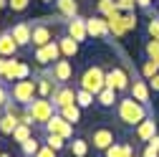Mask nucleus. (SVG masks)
<instances>
[{
	"label": "nucleus",
	"instance_id": "nucleus-1",
	"mask_svg": "<svg viewBox=\"0 0 159 157\" xmlns=\"http://www.w3.org/2000/svg\"><path fill=\"white\" fill-rule=\"evenodd\" d=\"M116 117H119L121 124L136 127V124H142L149 117V107L142 104V102H136L134 96H124V99H119V104H116Z\"/></svg>",
	"mask_w": 159,
	"mask_h": 157
},
{
	"label": "nucleus",
	"instance_id": "nucleus-2",
	"mask_svg": "<svg viewBox=\"0 0 159 157\" xmlns=\"http://www.w3.org/2000/svg\"><path fill=\"white\" fill-rule=\"evenodd\" d=\"M78 89H86V91H91L96 96L98 91L106 89V71L101 66H89L81 74V78H78Z\"/></svg>",
	"mask_w": 159,
	"mask_h": 157
},
{
	"label": "nucleus",
	"instance_id": "nucleus-3",
	"mask_svg": "<svg viewBox=\"0 0 159 157\" xmlns=\"http://www.w3.org/2000/svg\"><path fill=\"white\" fill-rule=\"evenodd\" d=\"M35 96H38L35 78H20V81H13V86H10V99H13L15 104L28 107Z\"/></svg>",
	"mask_w": 159,
	"mask_h": 157
},
{
	"label": "nucleus",
	"instance_id": "nucleus-4",
	"mask_svg": "<svg viewBox=\"0 0 159 157\" xmlns=\"http://www.w3.org/2000/svg\"><path fill=\"white\" fill-rule=\"evenodd\" d=\"M25 109L33 114V119H35L38 124H46V122L51 119V117L58 112V109H56V104H53L51 99H43V96H35V99H33V102H30Z\"/></svg>",
	"mask_w": 159,
	"mask_h": 157
},
{
	"label": "nucleus",
	"instance_id": "nucleus-5",
	"mask_svg": "<svg viewBox=\"0 0 159 157\" xmlns=\"http://www.w3.org/2000/svg\"><path fill=\"white\" fill-rule=\"evenodd\" d=\"M51 21L53 18H41V21H33L30 28H33V46L41 48L46 43L53 41V28H51Z\"/></svg>",
	"mask_w": 159,
	"mask_h": 157
},
{
	"label": "nucleus",
	"instance_id": "nucleus-6",
	"mask_svg": "<svg viewBox=\"0 0 159 157\" xmlns=\"http://www.w3.org/2000/svg\"><path fill=\"white\" fill-rule=\"evenodd\" d=\"M43 129H46V134H58V137H63V140H73V124L66 122L58 112L43 124Z\"/></svg>",
	"mask_w": 159,
	"mask_h": 157
},
{
	"label": "nucleus",
	"instance_id": "nucleus-7",
	"mask_svg": "<svg viewBox=\"0 0 159 157\" xmlns=\"http://www.w3.org/2000/svg\"><path fill=\"white\" fill-rule=\"evenodd\" d=\"M33 58H35L38 66H51L53 61L63 58V56H61V46H58V41H51V43H46V46H41V48H35Z\"/></svg>",
	"mask_w": 159,
	"mask_h": 157
},
{
	"label": "nucleus",
	"instance_id": "nucleus-8",
	"mask_svg": "<svg viewBox=\"0 0 159 157\" xmlns=\"http://www.w3.org/2000/svg\"><path fill=\"white\" fill-rule=\"evenodd\" d=\"M106 86H109V89H114L116 94H119V91H129L131 78H129V74H126L124 69L114 66L111 71H106Z\"/></svg>",
	"mask_w": 159,
	"mask_h": 157
},
{
	"label": "nucleus",
	"instance_id": "nucleus-9",
	"mask_svg": "<svg viewBox=\"0 0 159 157\" xmlns=\"http://www.w3.org/2000/svg\"><path fill=\"white\" fill-rule=\"evenodd\" d=\"M48 71H51V76H53L56 84H68L71 78H73V66H71L68 58H58V61H53Z\"/></svg>",
	"mask_w": 159,
	"mask_h": 157
},
{
	"label": "nucleus",
	"instance_id": "nucleus-10",
	"mask_svg": "<svg viewBox=\"0 0 159 157\" xmlns=\"http://www.w3.org/2000/svg\"><path fill=\"white\" fill-rule=\"evenodd\" d=\"M114 142H116V137H114V129H109V127H96L91 132V145L98 152H106Z\"/></svg>",
	"mask_w": 159,
	"mask_h": 157
},
{
	"label": "nucleus",
	"instance_id": "nucleus-11",
	"mask_svg": "<svg viewBox=\"0 0 159 157\" xmlns=\"http://www.w3.org/2000/svg\"><path fill=\"white\" fill-rule=\"evenodd\" d=\"M51 102L56 104V109H63V107H68V104L76 102V91H73L68 84H58L56 91L51 94Z\"/></svg>",
	"mask_w": 159,
	"mask_h": 157
},
{
	"label": "nucleus",
	"instance_id": "nucleus-12",
	"mask_svg": "<svg viewBox=\"0 0 159 157\" xmlns=\"http://www.w3.org/2000/svg\"><path fill=\"white\" fill-rule=\"evenodd\" d=\"M86 31H89V36H93V38H109V36H111L106 18L98 15V13L91 15V18H86Z\"/></svg>",
	"mask_w": 159,
	"mask_h": 157
},
{
	"label": "nucleus",
	"instance_id": "nucleus-13",
	"mask_svg": "<svg viewBox=\"0 0 159 157\" xmlns=\"http://www.w3.org/2000/svg\"><path fill=\"white\" fill-rule=\"evenodd\" d=\"M10 33H13L15 43L20 46V48H25V46H33V28H30V23H28V21L15 23V26L10 28Z\"/></svg>",
	"mask_w": 159,
	"mask_h": 157
},
{
	"label": "nucleus",
	"instance_id": "nucleus-14",
	"mask_svg": "<svg viewBox=\"0 0 159 157\" xmlns=\"http://www.w3.org/2000/svg\"><path fill=\"white\" fill-rule=\"evenodd\" d=\"M66 33L73 38V41L84 43L86 38H89V31H86V18L76 15V18H71V21H66Z\"/></svg>",
	"mask_w": 159,
	"mask_h": 157
},
{
	"label": "nucleus",
	"instance_id": "nucleus-15",
	"mask_svg": "<svg viewBox=\"0 0 159 157\" xmlns=\"http://www.w3.org/2000/svg\"><path fill=\"white\" fill-rule=\"evenodd\" d=\"M35 78V86H38V96H43V99H51V94L56 91V81H53V76H51V71L46 69L41 76H33Z\"/></svg>",
	"mask_w": 159,
	"mask_h": 157
},
{
	"label": "nucleus",
	"instance_id": "nucleus-16",
	"mask_svg": "<svg viewBox=\"0 0 159 157\" xmlns=\"http://www.w3.org/2000/svg\"><path fill=\"white\" fill-rule=\"evenodd\" d=\"M106 23H109V33L116 36V38H124V36L129 33L126 26H124V13H121V10H114V13L106 18Z\"/></svg>",
	"mask_w": 159,
	"mask_h": 157
},
{
	"label": "nucleus",
	"instance_id": "nucleus-17",
	"mask_svg": "<svg viewBox=\"0 0 159 157\" xmlns=\"http://www.w3.org/2000/svg\"><path fill=\"white\" fill-rule=\"evenodd\" d=\"M20 124V114H10V112H3L0 114V134L3 137H13V132Z\"/></svg>",
	"mask_w": 159,
	"mask_h": 157
},
{
	"label": "nucleus",
	"instance_id": "nucleus-18",
	"mask_svg": "<svg viewBox=\"0 0 159 157\" xmlns=\"http://www.w3.org/2000/svg\"><path fill=\"white\" fill-rule=\"evenodd\" d=\"M18 48H20V46L15 43V38H13L10 31H3V33H0V56H3V58H13V56L18 53Z\"/></svg>",
	"mask_w": 159,
	"mask_h": 157
},
{
	"label": "nucleus",
	"instance_id": "nucleus-19",
	"mask_svg": "<svg viewBox=\"0 0 159 157\" xmlns=\"http://www.w3.org/2000/svg\"><path fill=\"white\" fill-rule=\"evenodd\" d=\"M134 134H136L139 142H149L152 137H157V122L152 119V117H147L142 124H136V132Z\"/></svg>",
	"mask_w": 159,
	"mask_h": 157
},
{
	"label": "nucleus",
	"instance_id": "nucleus-20",
	"mask_svg": "<svg viewBox=\"0 0 159 157\" xmlns=\"http://www.w3.org/2000/svg\"><path fill=\"white\" fill-rule=\"evenodd\" d=\"M129 91H131L134 99L142 102V104H149V99H152V89H149L147 81H134V84L129 86Z\"/></svg>",
	"mask_w": 159,
	"mask_h": 157
},
{
	"label": "nucleus",
	"instance_id": "nucleus-21",
	"mask_svg": "<svg viewBox=\"0 0 159 157\" xmlns=\"http://www.w3.org/2000/svg\"><path fill=\"white\" fill-rule=\"evenodd\" d=\"M58 46H61V56H63V58H73V56L78 53V46H81V43L73 41V38L66 33V36L58 38Z\"/></svg>",
	"mask_w": 159,
	"mask_h": 157
},
{
	"label": "nucleus",
	"instance_id": "nucleus-22",
	"mask_svg": "<svg viewBox=\"0 0 159 157\" xmlns=\"http://www.w3.org/2000/svg\"><path fill=\"white\" fill-rule=\"evenodd\" d=\"M56 8L61 13V18H68V21L78 15V3L76 0H56Z\"/></svg>",
	"mask_w": 159,
	"mask_h": 157
},
{
	"label": "nucleus",
	"instance_id": "nucleus-23",
	"mask_svg": "<svg viewBox=\"0 0 159 157\" xmlns=\"http://www.w3.org/2000/svg\"><path fill=\"white\" fill-rule=\"evenodd\" d=\"M58 114H61L66 122H71V124H78V122H81V107H78L76 102L68 104V107H63V109H58Z\"/></svg>",
	"mask_w": 159,
	"mask_h": 157
},
{
	"label": "nucleus",
	"instance_id": "nucleus-24",
	"mask_svg": "<svg viewBox=\"0 0 159 157\" xmlns=\"http://www.w3.org/2000/svg\"><path fill=\"white\" fill-rule=\"evenodd\" d=\"M96 102L101 104L104 109H111L114 104H119V96H116V91H114V89H109V86H106L104 91H98V94H96Z\"/></svg>",
	"mask_w": 159,
	"mask_h": 157
},
{
	"label": "nucleus",
	"instance_id": "nucleus-25",
	"mask_svg": "<svg viewBox=\"0 0 159 157\" xmlns=\"http://www.w3.org/2000/svg\"><path fill=\"white\" fill-rule=\"evenodd\" d=\"M18 66L20 61L13 56V58H5V71H3V81H18Z\"/></svg>",
	"mask_w": 159,
	"mask_h": 157
},
{
	"label": "nucleus",
	"instance_id": "nucleus-26",
	"mask_svg": "<svg viewBox=\"0 0 159 157\" xmlns=\"http://www.w3.org/2000/svg\"><path fill=\"white\" fill-rule=\"evenodd\" d=\"M93 102H96V96H93L91 91H86V89H76V104L81 107V109L93 107Z\"/></svg>",
	"mask_w": 159,
	"mask_h": 157
},
{
	"label": "nucleus",
	"instance_id": "nucleus-27",
	"mask_svg": "<svg viewBox=\"0 0 159 157\" xmlns=\"http://www.w3.org/2000/svg\"><path fill=\"white\" fill-rule=\"evenodd\" d=\"M30 137H33V129H30L28 124H23V122H20V124H18V129L13 132L10 140H13V142H18V145H23L25 140H30Z\"/></svg>",
	"mask_w": 159,
	"mask_h": 157
},
{
	"label": "nucleus",
	"instance_id": "nucleus-28",
	"mask_svg": "<svg viewBox=\"0 0 159 157\" xmlns=\"http://www.w3.org/2000/svg\"><path fill=\"white\" fill-rule=\"evenodd\" d=\"M71 152H73V157H86L89 155V142L81 140V137H76L71 142Z\"/></svg>",
	"mask_w": 159,
	"mask_h": 157
},
{
	"label": "nucleus",
	"instance_id": "nucleus-29",
	"mask_svg": "<svg viewBox=\"0 0 159 157\" xmlns=\"http://www.w3.org/2000/svg\"><path fill=\"white\" fill-rule=\"evenodd\" d=\"M20 150H23V155H25V157H35V152L41 150V142H38L35 137H30V140H25V142L20 145Z\"/></svg>",
	"mask_w": 159,
	"mask_h": 157
},
{
	"label": "nucleus",
	"instance_id": "nucleus-30",
	"mask_svg": "<svg viewBox=\"0 0 159 157\" xmlns=\"http://www.w3.org/2000/svg\"><path fill=\"white\" fill-rule=\"evenodd\" d=\"M66 142H68V140H63V137H58V134H46V145H48L51 150H56V152H61V150L66 147Z\"/></svg>",
	"mask_w": 159,
	"mask_h": 157
},
{
	"label": "nucleus",
	"instance_id": "nucleus-31",
	"mask_svg": "<svg viewBox=\"0 0 159 157\" xmlns=\"http://www.w3.org/2000/svg\"><path fill=\"white\" fill-rule=\"evenodd\" d=\"M144 53H147V58H152V61H157V64H159V41L149 38L147 46H144Z\"/></svg>",
	"mask_w": 159,
	"mask_h": 157
},
{
	"label": "nucleus",
	"instance_id": "nucleus-32",
	"mask_svg": "<svg viewBox=\"0 0 159 157\" xmlns=\"http://www.w3.org/2000/svg\"><path fill=\"white\" fill-rule=\"evenodd\" d=\"M157 74H159V64H157V61H152V58H147L144 66H142V76L149 81V78H152V76H157Z\"/></svg>",
	"mask_w": 159,
	"mask_h": 157
},
{
	"label": "nucleus",
	"instance_id": "nucleus-33",
	"mask_svg": "<svg viewBox=\"0 0 159 157\" xmlns=\"http://www.w3.org/2000/svg\"><path fill=\"white\" fill-rule=\"evenodd\" d=\"M142 157H159V134H157V137H152V140L147 142V147H144Z\"/></svg>",
	"mask_w": 159,
	"mask_h": 157
},
{
	"label": "nucleus",
	"instance_id": "nucleus-34",
	"mask_svg": "<svg viewBox=\"0 0 159 157\" xmlns=\"http://www.w3.org/2000/svg\"><path fill=\"white\" fill-rule=\"evenodd\" d=\"M114 10H116V0H98V15L109 18Z\"/></svg>",
	"mask_w": 159,
	"mask_h": 157
},
{
	"label": "nucleus",
	"instance_id": "nucleus-35",
	"mask_svg": "<svg viewBox=\"0 0 159 157\" xmlns=\"http://www.w3.org/2000/svg\"><path fill=\"white\" fill-rule=\"evenodd\" d=\"M147 33L149 38H154V41H159V18H149V23H147Z\"/></svg>",
	"mask_w": 159,
	"mask_h": 157
},
{
	"label": "nucleus",
	"instance_id": "nucleus-36",
	"mask_svg": "<svg viewBox=\"0 0 159 157\" xmlns=\"http://www.w3.org/2000/svg\"><path fill=\"white\" fill-rule=\"evenodd\" d=\"M28 5H30V0H8V8L13 13H23V10H28Z\"/></svg>",
	"mask_w": 159,
	"mask_h": 157
},
{
	"label": "nucleus",
	"instance_id": "nucleus-37",
	"mask_svg": "<svg viewBox=\"0 0 159 157\" xmlns=\"http://www.w3.org/2000/svg\"><path fill=\"white\" fill-rule=\"evenodd\" d=\"M126 155V150H124V145H119V142H114L106 152H104V157H124Z\"/></svg>",
	"mask_w": 159,
	"mask_h": 157
},
{
	"label": "nucleus",
	"instance_id": "nucleus-38",
	"mask_svg": "<svg viewBox=\"0 0 159 157\" xmlns=\"http://www.w3.org/2000/svg\"><path fill=\"white\" fill-rule=\"evenodd\" d=\"M136 5V0H116V10H121V13H131Z\"/></svg>",
	"mask_w": 159,
	"mask_h": 157
},
{
	"label": "nucleus",
	"instance_id": "nucleus-39",
	"mask_svg": "<svg viewBox=\"0 0 159 157\" xmlns=\"http://www.w3.org/2000/svg\"><path fill=\"white\" fill-rule=\"evenodd\" d=\"M124 26H126V31H136V15H134V10L124 13Z\"/></svg>",
	"mask_w": 159,
	"mask_h": 157
},
{
	"label": "nucleus",
	"instance_id": "nucleus-40",
	"mask_svg": "<svg viewBox=\"0 0 159 157\" xmlns=\"http://www.w3.org/2000/svg\"><path fill=\"white\" fill-rule=\"evenodd\" d=\"M20 78H30V66L25 61H20V66H18V81Z\"/></svg>",
	"mask_w": 159,
	"mask_h": 157
},
{
	"label": "nucleus",
	"instance_id": "nucleus-41",
	"mask_svg": "<svg viewBox=\"0 0 159 157\" xmlns=\"http://www.w3.org/2000/svg\"><path fill=\"white\" fill-rule=\"evenodd\" d=\"M56 155H58V152H56V150H51L48 145H41V150L35 152V157H56Z\"/></svg>",
	"mask_w": 159,
	"mask_h": 157
},
{
	"label": "nucleus",
	"instance_id": "nucleus-42",
	"mask_svg": "<svg viewBox=\"0 0 159 157\" xmlns=\"http://www.w3.org/2000/svg\"><path fill=\"white\" fill-rule=\"evenodd\" d=\"M10 102V91L8 89H3V86H0V107H5Z\"/></svg>",
	"mask_w": 159,
	"mask_h": 157
},
{
	"label": "nucleus",
	"instance_id": "nucleus-43",
	"mask_svg": "<svg viewBox=\"0 0 159 157\" xmlns=\"http://www.w3.org/2000/svg\"><path fill=\"white\" fill-rule=\"evenodd\" d=\"M149 89H154V91H159V74L149 78Z\"/></svg>",
	"mask_w": 159,
	"mask_h": 157
},
{
	"label": "nucleus",
	"instance_id": "nucleus-44",
	"mask_svg": "<svg viewBox=\"0 0 159 157\" xmlns=\"http://www.w3.org/2000/svg\"><path fill=\"white\" fill-rule=\"evenodd\" d=\"M136 5H139V8H144V10H149V5H152V0H136Z\"/></svg>",
	"mask_w": 159,
	"mask_h": 157
},
{
	"label": "nucleus",
	"instance_id": "nucleus-45",
	"mask_svg": "<svg viewBox=\"0 0 159 157\" xmlns=\"http://www.w3.org/2000/svg\"><path fill=\"white\" fill-rule=\"evenodd\" d=\"M41 3H56V0H41Z\"/></svg>",
	"mask_w": 159,
	"mask_h": 157
},
{
	"label": "nucleus",
	"instance_id": "nucleus-46",
	"mask_svg": "<svg viewBox=\"0 0 159 157\" xmlns=\"http://www.w3.org/2000/svg\"><path fill=\"white\" fill-rule=\"evenodd\" d=\"M0 157H10V155H8V152H3V155H0Z\"/></svg>",
	"mask_w": 159,
	"mask_h": 157
},
{
	"label": "nucleus",
	"instance_id": "nucleus-47",
	"mask_svg": "<svg viewBox=\"0 0 159 157\" xmlns=\"http://www.w3.org/2000/svg\"><path fill=\"white\" fill-rule=\"evenodd\" d=\"M124 157H134V155H124Z\"/></svg>",
	"mask_w": 159,
	"mask_h": 157
},
{
	"label": "nucleus",
	"instance_id": "nucleus-48",
	"mask_svg": "<svg viewBox=\"0 0 159 157\" xmlns=\"http://www.w3.org/2000/svg\"><path fill=\"white\" fill-rule=\"evenodd\" d=\"M0 86H3V78H0Z\"/></svg>",
	"mask_w": 159,
	"mask_h": 157
},
{
	"label": "nucleus",
	"instance_id": "nucleus-49",
	"mask_svg": "<svg viewBox=\"0 0 159 157\" xmlns=\"http://www.w3.org/2000/svg\"><path fill=\"white\" fill-rule=\"evenodd\" d=\"M0 155H3V147H0Z\"/></svg>",
	"mask_w": 159,
	"mask_h": 157
},
{
	"label": "nucleus",
	"instance_id": "nucleus-50",
	"mask_svg": "<svg viewBox=\"0 0 159 157\" xmlns=\"http://www.w3.org/2000/svg\"><path fill=\"white\" fill-rule=\"evenodd\" d=\"M0 33H3V31H0Z\"/></svg>",
	"mask_w": 159,
	"mask_h": 157
}]
</instances>
